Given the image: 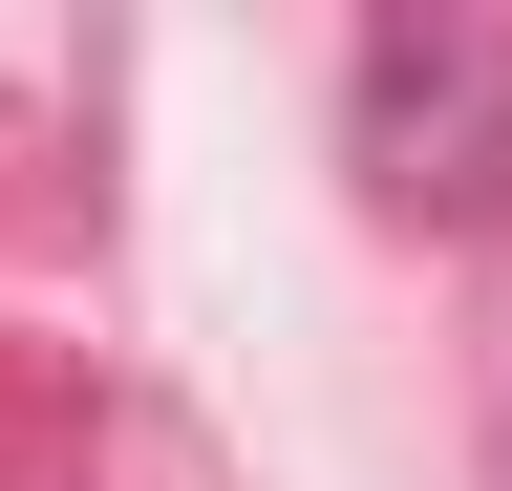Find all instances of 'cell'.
I'll list each match as a JSON object with an SVG mask.
<instances>
[{"label":"cell","mask_w":512,"mask_h":491,"mask_svg":"<svg viewBox=\"0 0 512 491\" xmlns=\"http://www.w3.org/2000/svg\"><path fill=\"white\" fill-rule=\"evenodd\" d=\"M342 129H363V193L384 214H491L512 193V22H470V0L363 22L342 43Z\"/></svg>","instance_id":"6da1fadb"}]
</instances>
